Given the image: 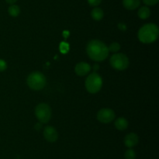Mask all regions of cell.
<instances>
[{
  "label": "cell",
  "mask_w": 159,
  "mask_h": 159,
  "mask_svg": "<svg viewBox=\"0 0 159 159\" xmlns=\"http://www.w3.org/2000/svg\"><path fill=\"white\" fill-rule=\"evenodd\" d=\"M86 52L89 57L96 62H102L109 55L108 47L104 42L97 39L89 42L86 46Z\"/></svg>",
  "instance_id": "6da1fadb"
},
{
  "label": "cell",
  "mask_w": 159,
  "mask_h": 159,
  "mask_svg": "<svg viewBox=\"0 0 159 159\" xmlns=\"http://www.w3.org/2000/svg\"><path fill=\"white\" fill-rule=\"evenodd\" d=\"M158 26L152 23H147L141 26L138 34L139 41L144 44L153 43L158 39Z\"/></svg>",
  "instance_id": "7a4b0ae2"
},
{
  "label": "cell",
  "mask_w": 159,
  "mask_h": 159,
  "mask_svg": "<svg viewBox=\"0 0 159 159\" xmlns=\"http://www.w3.org/2000/svg\"><path fill=\"white\" fill-rule=\"evenodd\" d=\"M28 87L34 90H40L46 86L47 79L46 76L42 73L35 71L31 73L28 76L26 80Z\"/></svg>",
  "instance_id": "3957f363"
},
{
  "label": "cell",
  "mask_w": 159,
  "mask_h": 159,
  "mask_svg": "<svg viewBox=\"0 0 159 159\" xmlns=\"http://www.w3.org/2000/svg\"><path fill=\"white\" fill-rule=\"evenodd\" d=\"M85 88L90 94H96L101 90L102 86V77L98 73H90L85 82Z\"/></svg>",
  "instance_id": "277c9868"
},
{
  "label": "cell",
  "mask_w": 159,
  "mask_h": 159,
  "mask_svg": "<svg viewBox=\"0 0 159 159\" xmlns=\"http://www.w3.org/2000/svg\"><path fill=\"white\" fill-rule=\"evenodd\" d=\"M52 115L51 108L46 103H40L35 108V115L40 123H47L50 121Z\"/></svg>",
  "instance_id": "5b68a950"
},
{
  "label": "cell",
  "mask_w": 159,
  "mask_h": 159,
  "mask_svg": "<svg viewBox=\"0 0 159 159\" xmlns=\"http://www.w3.org/2000/svg\"><path fill=\"white\" fill-rule=\"evenodd\" d=\"M111 66L116 70H124L129 66V59L124 53H116L110 59Z\"/></svg>",
  "instance_id": "8992f818"
},
{
  "label": "cell",
  "mask_w": 159,
  "mask_h": 159,
  "mask_svg": "<svg viewBox=\"0 0 159 159\" xmlns=\"http://www.w3.org/2000/svg\"><path fill=\"white\" fill-rule=\"evenodd\" d=\"M116 115L113 109L111 108H102L98 112L96 118L99 120L100 123H110L114 120Z\"/></svg>",
  "instance_id": "52a82bcc"
},
{
  "label": "cell",
  "mask_w": 159,
  "mask_h": 159,
  "mask_svg": "<svg viewBox=\"0 0 159 159\" xmlns=\"http://www.w3.org/2000/svg\"><path fill=\"white\" fill-rule=\"evenodd\" d=\"M43 137L48 142L54 143L58 139V132L55 128L51 126H48L43 129Z\"/></svg>",
  "instance_id": "ba28073f"
},
{
  "label": "cell",
  "mask_w": 159,
  "mask_h": 159,
  "mask_svg": "<svg viewBox=\"0 0 159 159\" xmlns=\"http://www.w3.org/2000/svg\"><path fill=\"white\" fill-rule=\"evenodd\" d=\"M91 70V66L89 63L85 62H80L75 67V72L79 76H84L89 74Z\"/></svg>",
  "instance_id": "9c48e42d"
},
{
  "label": "cell",
  "mask_w": 159,
  "mask_h": 159,
  "mask_svg": "<svg viewBox=\"0 0 159 159\" xmlns=\"http://www.w3.org/2000/svg\"><path fill=\"white\" fill-rule=\"evenodd\" d=\"M124 144L127 147L132 148L134 146H136L139 141V137H138V134L134 133V132H130L126 135L124 137Z\"/></svg>",
  "instance_id": "30bf717a"
},
{
  "label": "cell",
  "mask_w": 159,
  "mask_h": 159,
  "mask_svg": "<svg viewBox=\"0 0 159 159\" xmlns=\"http://www.w3.org/2000/svg\"><path fill=\"white\" fill-rule=\"evenodd\" d=\"M141 5V0H123V6L128 10H134Z\"/></svg>",
  "instance_id": "8fae6325"
},
{
  "label": "cell",
  "mask_w": 159,
  "mask_h": 159,
  "mask_svg": "<svg viewBox=\"0 0 159 159\" xmlns=\"http://www.w3.org/2000/svg\"><path fill=\"white\" fill-rule=\"evenodd\" d=\"M128 121L124 117H119V118H116L114 123L115 127L120 131L125 130L128 127Z\"/></svg>",
  "instance_id": "7c38bea8"
},
{
  "label": "cell",
  "mask_w": 159,
  "mask_h": 159,
  "mask_svg": "<svg viewBox=\"0 0 159 159\" xmlns=\"http://www.w3.org/2000/svg\"><path fill=\"white\" fill-rule=\"evenodd\" d=\"M91 17L93 20H96V21L101 20L104 17L103 10L99 7L94 8L91 12Z\"/></svg>",
  "instance_id": "4fadbf2b"
},
{
  "label": "cell",
  "mask_w": 159,
  "mask_h": 159,
  "mask_svg": "<svg viewBox=\"0 0 159 159\" xmlns=\"http://www.w3.org/2000/svg\"><path fill=\"white\" fill-rule=\"evenodd\" d=\"M138 15L140 19L141 20H146L151 15V10L148 6H141L139 9H138Z\"/></svg>",
  "instance_id": "5bb4252c"
},
{
  "label": "cell",
  "mask_w": 159,
  "mask_h": 159,
  "mask_svg": "<svg viewBox=\"0 0 159 159\" xmlns=\"http://www.w3.org/2000/svg\"><path fill=\"white\" fill-rule=\"evenodd\" d=\"M8 12L9 15L12 17H16L20 15V8L17 5L12 4L8 9Z\"/></svg>",
  "instance_id": "9a60e30c"
},
{
  "label": "cell",
  "mask_w": 159,
  "mask_h": 159,
  "mask_svg": "<svg viewBox=\"0 0 159 159\" xmlns=\"http://www.w3.org/2000/svg\"><path fill=\"white\" fill-rule=\"evenodd\" d=\"M124 157L125 159H135L136 158V153L133 149L130 148L126 151L125 154H124Z\"/></svg>",
  "instance_id": "2e32d148"
},
{
  "label": "cell",
  "mask_w": 159,
  "mask_h": 159,
  "mask_svg": "<svg viewBox=\"0 0 159 159\" xmlns=\"http://www.w3.org/2000/svg\"><path fill=\"white\" fill-rule=\"evenodd\" d=\"M109 51H112V52H117L120 49V45L118 42H113L110 46L108 47Z\"/></svg>",
  "instance_id": "e0dca14e"
},
{
  "label": "cell",
  "mask_w": 159,
  "mask_h": 159,
  "mask_svg": "<svg viewBox=\"0 0 159 159\" xmlns=\"http://www.w3.org/2000/svg\"><path fill=\"white\" fill-rule=\"evenodd\" d=\"M87 1H88L89 4L91 6H96V7H97L101 3L102 0H87Z\"/></svg>",
  "instance_id": "ac0fdd59"
},
{
  "label": "cell",
  "mask_w": 159,
  "mask_h": 159,
  "mask_svg": "<svg viewBox=\"0 0 159 159\" xmlns=\"http://www.w3.org/2000/svg\"><path fill=\"white\" fill-rule=\"evenodd\" d=\"M159 0H143L146 6H155L158 2Z\"/></svg>",
  "instance_id": "d6986e66"
},
{
  "label": "cell",
  "mask_w": 159,
  "mask_h": 159,
  "mask_svg": "<svg viewBox=\"0 0 159 159\" xmlns=\"http://www.w3.org/2000/svg\"><path fill=\"white\" fill-rule=\"evenodd\" d=\"M7 68V64H6V61L3 59H0V72H2L6 70Z\"/></svg>",
  "instance_id": "ffe728a7"
},
{
  "label": "cell",
  "mask_w": 159,
  "mask_h": 159,
  "mask_svg": "<svg viewBox=\"0 0 159 159\" xmlns=\"http://www.w3.org/2000/svg\"><path fill=\"white\" fill-rule=\"evenodd\" d=\"M118 27L120 28V31H125V30L127 29V26L123 23H120L119 24H118Z\"/></svg>",
  "instance_id": "44dd1931"
},
{
  "label": "cell",
  "mask_w": 159,
  "mask_h": 159,
  "mask_svg": "<svg viewBox=\"0 0 159 159\" xmlns=\"http://www.w3.org/2000/svg\"><path fill=\"white\" fill-rule=\"evenodd\" d=\"M17 1H18V0H6V2L9 3V4H10V5L15 4Z\"/></svg>",
  "instance_id": "7402d4cb"
}]
</instances>
